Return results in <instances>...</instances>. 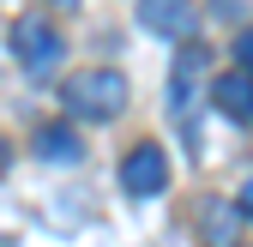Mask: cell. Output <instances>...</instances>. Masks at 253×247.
<instances>
[{
	"label": "cell",
	"mask_w": 253,
	"mask_h": 247,
	"mask_svg": "<svg viewBox=\"0 0 253 247\" xmlns=\"http://www.w3.org/2000/svg\"><path fill=\"white\" fill-rule=\"evenodd\" d=\"M126 109V79L115 67H90L67 79V115L73 121H115Z\"/></svg>",
	"instance_id": "1"
},
{
	"label": "cell",
	"mask_w": 253,
	"mask_h": 247,
	"mask_svg": "<svg viewBox=\"0 0 253 247\" xmlns=\"http://www.w3.org/2000/svg\"><path fill=\"white\" fill-rule=\"evenodd\" d=\"M12 54L24 60V73H54L60 67V54H67V42H60V30L42 24V18H18L12 24Z\"/></svg>",
	"instance_id": "2"
},
{
	"label": "cell",
	"mask_w": 253,
	"mask_h": 247,
	"mask_svg": "<svg viewBox=\"0 0 253 247\" xmlns=\"http://www.w3.org/2000/svg\"><path fill=\"white\" fill-rule=\"evenodd\" d=\"M121 187L133 193V199H157V193L169 187V157L157 145H133L121 157Z\"/></svg>",
	"instance_id": "3"
},
{
	"label": "cell",
	"mask_w": 253,
	"mask_h": 247,
	"mask_svg": "<svg viewBox=\"0 0 253 247\" xmlns=\"http://www.w3.org/2000/svg\"><path fill=\"white\" fill-rule=\"evenodd\" d=\"M139 24L151 37H187L193 30V6L187 0H139Z\"/></svg>",
	"instance_id": "4"
},
{
	"label": "cell",
	"mask_w": 253,
	"mask_h": 247,
	"mask_svg": "<svg viewBox=\"0 0 253 247\" xmlns=\"http://www.w3.org/2000/svg\"><path fill=\"white\" fill-rule=\"evenodd\" d=\"M211 97H217V109H223L235 127H253V73H223L211 84Z\"/></svg>",
	"instance_id": "5"
},
{
	"label": "cell",
	"mask_w": 253,
	"mask_h": 247,
	"mask_svg": "<svg viewBox=\"0 0 253 247\" xmlns=\"http://www.w3.org/2000/svg\"><path fill=\"white\" fill-rule=\"evenodd\" d=\"M199 229H205V241H211V247H235L241 205H229V199H205V217H199Z\"/></svg>",
	"instance_id": "6"
},
{
	"label": "cell",
	"mask_w": 253,
	"mask_h": 247,
	"mask_svg": "<svg viewBox=\"0 0 253 247\" xmlns=\"http://www.w3.org/2000/svg\"><path fill=\"white\" fill-rule=\"evenodd\" d=\"M37 157H42V163H60V169H73V163L84 157V145H79L73 127H42V133H37Z\"/></svg>",
	"instance_id": "7"
},
{
	"label": "cell",
	"mask_w": 253,
	"mask_h": 247,
	"mask_svg": "<svg viewBox=\"0 0 253 247\" xmlns=\"http://www.w3.org/2000/svg\"><path fill=\"white\" fill-rule=\"evenodd\" d=\"M235 60H241V73H253V30H247L241 42H235Z\"/></svg>",
	"instance_id": "8"
},
{
	"label": "cell",
	"mask_w": 253,
	"mask_h": 247,
	"mask_svg": "<svg viewBox=\"0 0 253 247\" xmlns=\"http://www.w3.org/2000/svg\"><path fill=\"white\" fill-rule=\"evenodd\" d=\"M235 205H241V217H253V175L241 181V193H235Z\"/></svg>",
	"instance_id": "9"
},
{
	"label": "cell",
	"mask_w": 253,
	"mask_h": 247,
	"mask_svg": "<svg viewBox=\"0 0 253 247\" xmlns=\"http://www.w3.org/2000/svg\"><path fill=\"white\" fill-rule=\"evenodd\" d=\"M54 6H73V0H54Z\"/></svg>",
	"instance_id": "10"
}]
</instances>
